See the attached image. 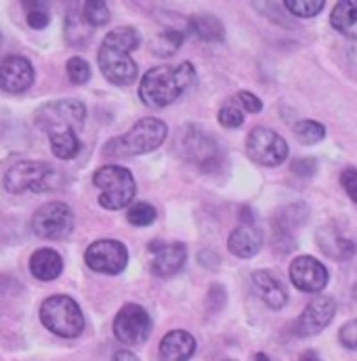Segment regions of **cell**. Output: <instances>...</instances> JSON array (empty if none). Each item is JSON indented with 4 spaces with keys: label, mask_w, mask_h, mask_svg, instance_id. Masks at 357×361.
<instances>
[{
    "label": "cell",
    "mask_w": 357,
    "mask_h": 361,
    "mask_svg": "<svg viewBox=\"0 0 357 361\" xmlns=\"http://www.w3.org/2000/svg\"><path fill=\"white\" fill-rule=\"evenodd\" d=\"M139 44H141L139 32L135 27H128V25L116 27L103 38L97 61H99L101 74L111 85L126 87V85H133L137 80L139 68L133 61L131 53L137 51Z\"/></svg>",
    "instance_id": "1"
},
{
    "label": "cell",
    "mask_w": 357,
    "mask_h": 361,
    "mask_svg": "<svg viewBox=\"0 0 357 361\" xmlns=\"http://www.w3.org/2000/svg\"><path fill=\"white\" fill-rule=\"evenodd\" d=\"M195 82V68L189 61L152 68L139 85V99L147 107H167Z\"/></svg>",
    "instance_id": "2"
},
{
    "label": "cell",
    "mask_w": 357,
    "mask_h": 361,
    "mask_svg": "<svg viewBox=\"0 0 357 361\" xmlns=\"http://www.w3.org/2000/svg\"><path fill=\"white\" fill-rule=\"evenodd\" d=\"M173 149L183 162L198 166L202 173H212L223 164V149L217 139L195 124L178 128L173 137Z\"/></svg>",
    "instance_id": "3"
},
{
    "label": "cell",
    "mask_w": 357,
    "mask_h": 361,
    "mask_svg": "<svg viewBox=\"0 0 357 361\" xmlns=\"http://www.w3.org/2000/svg\"><path fill=\"white\" fill-rule=\"evenodd\" d=\"M169 135V126L158 118H143L139 120L128 133H124L118 139H111L103 154L107 158H128V156H141L158 149Z\"/></svg>",
    "instance_id": "4"
},
{
    "label": "cell",
    "mask_w": 357,
    "mask_h": 361,
    "mask_svg": "<svg viewBox=\"0 0 357 361\" xmlns=\"http://www.w3.org/2000/svg\"><path fill=\"white\" fill-rule=\"evenodd\" d=\"M63 183L61 173L40 160H23L11 166L2 179V185L8 193H44L53 191Z\"/></svg>",
    "instance_id": "5"
},
{
    "label": "cell",
    "mask_w": 357,
    "mask_h": 361,
    "mask_svg": "<svg viewBox=\"0 0 357 361\" xmlns=\"http://www.w3.org/2000/svg\"><path fill=\"white\" fill-rule=\"evenodd\" d=\"M42 326L61 338H76L85 330V315L78 302L66 294L49 296L40 307Z\"/></svg>",
    "instance_id": "6"
},
{
    "label": "cell",
    "mask_w": 357,
    "mask_h": 361,
    "mask_svg": "<svg viewBox=\"0 0 357 361\" xmlns=\"http://www.w3.org/2000/svg\"><path fill=\"white\" fill-rule=\"evenodd\" d=\"M95 187L101 189L99 195V204L105 210H120L124 206H128L135 195H137V183L135 177L128 169L109 164V166H101L95 175H92Z\"/></svg>",
    "instance_id": "7"
},
{
    "label": "cell",
    "mask_w": 357,
    "mask_h": 361,
    "mask_svg": "<svg viewBox=\"0 0 357 361\" xmlns=\"http://www.w3.org/2000/svg\"><path fill=\"white\" fill-rule=\"evenodd\" d=\"M87 107L83 101L76 99H59L44 103L36 111V126L44 130L49 137L57 133H78L85 126Z\"/></svg>",
    "instance_id": "8"
},
{
    "label": "cell",
    "mask_w": 357,
    "mask_h": 361,
    "mask_svg": "<svg viewBox=\"0 0 357 361\" xmlns=\"http://www.w3.org/2000/svg\"><path fill=\"white\" fill-rule=\"evenodd\" d=\"M32 231L44 240H63L74 231V212L63 202H49L32 216Z\"/></svg>",
    "instance_id": "9"
},
{
    "label": "cell",
    "mask_w": 357,
    "mask_h": 361,
    "mask_svg": "<svg viewBox=\"0 0 357 361\" xmlns=\"http://www.w3.org/2000/svg\"><path fill=\"white\" fill-rule=\"evenodd\" d=\"M150 332H152V317L141 305L128 302L118 311L114 319V336L122 345H128V347L143 345Z\"/></svg>",
    "instance_id": "10"
},
{
    "label": "cell",
    "mask_w": 357,
    "mask_h": 361,
    "mask_svg": "<svg viewBox=\"0 0 357 361\" xmlns=\"http://www.w3.org/2000/svg\"><path fill=\"white\" fill-rule=\"evenodd\" d=\"M246 152L257 164L271 169V166H279L288 158V143L275 130L259 126L250 130L246 139Z\"/></svg>",
    "instance_id": "11"
},
{
    "label": "cell",
    "mask_w": 357,
    "mask_h": 361,
    "mask_svg": "<svg viewBox=\"0 0 357 361\" xmlns=\"http://www.w3.org/2000/svg\"><path fill=\"white\" fill-rule=\"evenodd\" d=\"M89 269L105 275H118L128 265V250L122 242L116 240H99L90 244L85 255Z\"/></svg>",
    "instance_id": "12"
},
{
    "label": "cell",
    "mask_w": 357,
    "mask_h": 361,
    "mask_svg": "<svg viewBox=\"0 0 357 361\" xmlns=\"http://www.w3.org/2000/svg\"><path fill=\"white\" fill-rule=\"evenodd\" d=\"M307 216H309L307 206L298 202L284 206L275 212L271 227H273V244L277 250L288 252L294 248V231L307 221Z\"/></svg>",
    "instance_id": "13"
},
{
    "label": "cell",
    "mask_w": 357,
    "mask_h": 361,
    "mask_svg": "<svg viewBox=\"0 0 357 361\" xmlns=\"http://www.w3.org/2000/svg\"><path fill=\"white\" fill-rule=\"evenodd\" d=\"M337 315V302L330 296H317L313 298L305 311L301 313V317L294 324V334L301 338H309L320 334Z\"/></svg>",
    "instance_id": "14"
},
{
    "label": "cell",
    "mask_w": 357,
    "mask_h": 361,
    "mask_svg": "<svg viewBox=\"0 0 357 361\" xmlns=\"http://www.w3.org/2000/svg\"><path fill=\"white\" fill-rule=\"evenodd\" d=\"M328 269L313 257H296L290 265V281L301 292H322L328 286Z\"/></svg>",
    "instance_id": "15"
},
{
    "label": "cell",
    "mask_w": 357,
    "mask_h": 361,
    "mask_svg": "<svg viewBox=\"0 0 357 361\" xmlns=\"http://www.w3.org/2000/svg\"><path fill=\"white\" fill-rule=\"evenodd\" d=\"M34 85V68L21 55H11L0 63V89L11 94L25 92Z\"/></svg>",
    "instance_id": "16"
},
{
    "label": "cell",
    "mask_w": 357,
    "mask_h": 361,
    "mask_svg": "<svg viewBox=\"0 0 357 361\" xmlns=\"http://www.w3.org/2000/svg\"><path fill=\"white\" fill-rule=\"evenodd\" d=\"M154 250L152 271L158 277H171L187 265V246L183 242L175 244H150Z\"/></svg>",
    "instance_id": "17"
},
{
    "label": "cell",
    "mask_w": 357,
    "mask_h": 361,
    "mask_svg": "<svg viewBox=\"0 0 357 361\" xmlns=\"http://www.w3.org/2000/svg\"><path fill=\"white\" fill-rule=\"evenodd\" d=\"M315 240H317L320 250L326 257L334 259V261H347V259H351L357 252L356 242L349 235H345L337 225H324V227H320Z\"/></svg>",
    "instance_id": "18"
},
{
    "label": "cell",
    "mask_w": 357,
    "mask_h": 361,
    "mask_svg": "<svg viewBox=\"0 0 357 361\" xmlns=\"http://www.w3.org/2000/svg\"><path fill=\"white\" fill-rule=\"evenodd\" d=\"M227 248L238 259H253L263 248V231L255 223H242L231 231Z\"/></svg>",
    "instance_id": "19"
},
{
    "label": "cell",
    "mask_w": 357,
    "mask_h": 361,
    "mask_svg": "<svg viewBox=\"0 0 357 361\" xmlns=\"http://www.w3.org/2000/svg\"><path fill=\"white\" fill-rule=\"evenodd\" d=\"M253 292L273 311H279L288 302V292L284 283L271 271L263 269L253 273Z\"/></svg>",
    "instance_id": "20"
},
{
    "label": "cell",
    "mask_w": 357,
    "mask_h": 361,
    "mask_svg": "<svg viewBox=\"0 0 357 361\" xmlns=\"http://www.w3.org/2000/svg\"><path fill=\"white\" fill-rule=\"evenodd\" d=\"M195 353V338L185 330L169 332L160 343V361H189Z\"/></svg>",
    "instance_id": "21"
},
{
    "label": "cell",
    "mask_w": 357,
    "mask_h": 361,
    "mask_svg": "<svg viewBox=\"0 0 357 361\" xmlns=\"http://www.w3.org/2000/svg\"><path fill=\"white\" fill-rule=\"evenodd\" d=\"M30 271L40 281H53L61 275L63 261L53 248H40L30 257Z\"/></svg>",
    "instance_id": "22"
},
{
    "label": "cell",
    "mask_w": 357,
    "mask_h": 361,
    "mask_svg": "<svg viewBox=\"0 0 357 361\" xmlns=\"http://www.w3.org/2000/svg\"><path fill=\"white\" fill-rule=\"evenodd\" d=\"M330 23L339 34L357 40V0L337 2L330 13Z\"/></svg>",
    "instance_id": "23"
},
{
    "label": "cell",
    "mask_w": 357,
    "mask_h": 361,
    "mask_svg": "<svg viewBox=\"0 0 357 361\" xmlns=\"http://www.w3.org/2000/svg\"><path fill=\"white\" fill-rule=\"evenodd\" d=\"M187 27L193 36L204 42H221L225 38V27L214 15H193L187 21Z\"/></svg>",
    "instance_id": "24"
},
{
    "label": "cell",
    "mask_w": 357,
    "mask_h": 361,
    "mask_svg": "<svg viewBox=\"0 0 357 361\" xmlns=\"http://www.w3.org/2000/svg\"><path fill=\"white\" fill-rule=\"evenodd\" d=\"M51 152L55 158L59 160H72L78 156L80 152V139L76 133L68 130V133H57V135H51Z\"/></svg>",
    "instance_id": "25"
},
{
    "label": "cell",
    "mask_w": 357,
    "mask_h": 361,
    "mask_svg": "<svg viewBox=\"0 0 357 361\" xmlns=\"http://www.w3.org/2000/svg\"><path fill=\"white\" fill-rule=\"evenodd\" d=\"M294 135L303 145H315L326 137V128L315 120H298L294 124Z\"/></svg>",
    "instance_id": "26"
},
{
    "label": "cell",
    "mask_w": 357,
    "mask_h": 361,
    "mask_svg": "<svg viewBox=\"0 0 357 361\" xmlns=\"http://www.w3.org/2000/svg\"><path fill=\"white\" fill-rule=\"evenodd\" d=\"M83 19L90 27H101L109 21V8L101 0H89L83 6Z\"/></svg>",
    "instance_id": "27"
},
{
    "label": "cell",
    "mask_w": 357,
    "mask_h": 361,
    "mask_svg": "<svg viewBox=\"0 0 357 361\" xmlns=\"http://www.w3.org/2000/svg\"><path fill=\"white\" fill-rule=\"evenodd\" d=\"M324 2L322 0H286L284 2V8L288 13H292L294 17H301V19H309V17H315L317 13L324 11Z\"/></svg>",
    "instance_id": "28"
},
{
    "label": "cell",
    "mask_w": 357,
    "mask_h": 361,
    "mask_svg": "<svg viewBox=\"0 0 357 361\" xmlns=\"http://www.w3.org/2000/svg\"><path fill=\"white\" fill-rule=\"evenodd\" d=\"M156 208L147 202H135L128 212H126V219L131 225H137V227H147L156 221Z\"/></svg>",
    "instance_id": "29"
},
{
    "label": "cell",
    "mask_w": 357,
    "mask_h": 361,
    "mask_svg": "<svg viewBox=\"0 0 357 361\" xmlns=\"http://www.w3.org/2000/svg\"><path fill=\"white\" fill-rule=\"evenodd\" d=\"M181 44H183V34L177 32V30H169V32H162V34L156 38V42L152 44V49H154L156 55L169 57V55L177 53Z\"/></svg>",
    "instance_id": "30"
},
{
    "label": "cell",
    "mask_w": 357,
    "mask_h": 361,
    "mask_svg": "<svg viewBox=\"0 0 357 361\" xmlns=\"http://www.w3.org/2000/svg\"><path fill=\"white\" fill-rule=\"evenodd\" d=\"M219 122L225 128H240L244 124V111L240 109V105L236 103V99L227 101L221 109H219Z\"/></svg>",
    "instance_id": "31"
},
{
    "label": "cell",
    "mask_w": 357,
    "mask_h": 361,
    "mask_svg": "<svg viewBox=\"0 0 357 361\" xmlns=\"http://www.w3.org/2000/svg\"><path fill=\"white\" fill-rule=\"evenodd\" d=\"M25 11H28V23L34 30H44L51 21L49 13H47V4L42 2H23Z\"/></svg>",
    "instance_id": "32"
},
{
    "label": "cell",
    "mask_w": 357,
    "mask_h": 361,
    "mask_svg": "<svg viewBox=\"0 0 357 361\" xmlns=\"http://www.w3.org/2000/svg\"><path fill=\"white\" fill-rule=\"evenodd\" d=\"M68 76L74 85H85L90 78V66L83 57H72L68 61Z\"/></svg>",
    "instance_id": "33"
},
{
    "label": "cell",
    "mask_w": 357,
    "mask_h": 361,
    "mask_svg": "<svg viewBox=\"0 0 357 361\" xmlns=\"http://www.w3.org/2000/svg\"><path fill=\"white\" fill-rule=\"evenodd\" d=\"M236 103L240 105V109H242V111H248V114H259V111L263 109V101H261L257 94L248 92V90L238 92Z\"/></svg>",
    "instance_id": "34"
},
{
    "label": "cell",
    "mask_w": 357,
    "mask_h": 361,
    "mask_svg": "<svg viewBox=\"0 0 357 361\" xmlns=\"http://www.w3.org/2000/svg\"><path fill=\"white\" fill-rule=\"evenodd\" d=\"M339 341L345 349L349 351H357V319H351L347 322L341 332H339Z\"/></svg>",
    "instance_id": "35"
},
{
    "label": "cell",
    "mask_w": 357,
    "mask_h": 361,
    "mask_svg": "<svg viewBox=\"0 0 357 361\" xmlns=\"http://www.w3.org/2000/svg\"><path fill=\"white\" fill-rule=\"evenodd\" d=\"M341 185L347 191V195L357 204V169H345L341 173Z\"/></svg>",
    "instance_id": "36"
},
{
    "label": "cell",
    "mask_w": 357,
    "mask_h": 361,
    "mask_svg": "<svg viewBox=\"0 0 357 361\" xmlns=\"http://www.w3.org/2000/svg\"><path fill=\"white\" fill-rule=\"evenodd\" d=\"M315 169H317V164L313 158H298L292 162V173L298 177H311V175H315Z\"/></svg>",
    "instance_id": "37"
},
{
    "label": "cell",
    "mask_w": 357,
    "mask_h": 361,
    "mask_svg": "<svg viewBox=\"0 0 357 361\" xmlns=\"http://www.w3.org/2000/svg\"><path fill=\"white\" fill-rule=\"evenodd\" d=\"M111 361H139V357L131 351H116Z\"/></svg>",
    "instance_id": "38"
},
{
    "label": "cell",
    "mask_w": 357,
    "mask_h": 361,
    "mask_svg": "<svg viewBox=\"0 0 357 361\" xmlns=\"http://www.w3.org/2000/svg\"><path fill=\"white\" fill-rule=\"evenodd\" d=\"M298 361H322V360H320L317 351H305V353L301 355V360Z\"/></svg>",
    "instance_id": "39"
},
{
    "label": "cell",
    "mask_w": 357,
    "mask_h": 361,
    "mask_svg": "<svg viewBox=\"0 0 357 361\" xmlns=\"http://www.w3.org/2000/svg\"><path fill=\"white\" fill-rule=\"evenodd\" d=\"M349 57H351V61H353V63H357V44L349 49Z\"/></svg>",
    "instance_id": "40"
},
{
    "label": "cell",
    "mask_w": 357,
    "mask_h": 361,
    "mask_svg": "<svg viewBox=\"0 0 357 361\" xmlns=\"http://www.w3.org/2000/svg\"><path fill=\"white\" fill-rule=\"evenodd\" d=\"M255 361H271V360H269L265 353H257V357H255Z\"/></svg>",
    "instance_id": "41"
},
{
    "label": "cell",
    "mask_w": 357,
    "mask_h": 361,
    "mask_svg": "<svg viewBox=\"0 0 357 361\" xmlns=\"http://www.w3.org/2000/svg\"><path fill=\"white\" fill-rule=\"evenodd\" d=\"M353 296H356V300H357V286L353 288Z\"/></svg>",
    "instance_id": "42"
},
{
    "label": "cell",
    "mask_w": 357,
    "mask_h": 361,
    "mask_svg": "<svg viewBox=\"0 0 357 361\" xmlns=\"http://www.w3.org/2000/svg\"><path fill=\"white\" fill-rule=\"evenodd\" d=\"M227 361H234V360H227Z\"/></svg>",
    "instance_id": "43"
}]
</instances>
